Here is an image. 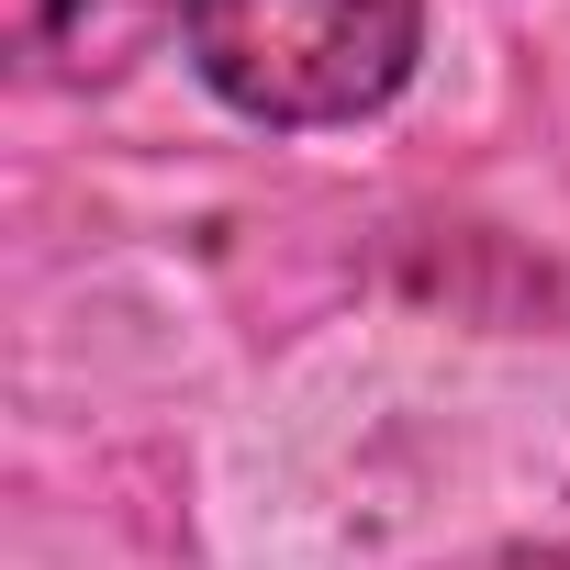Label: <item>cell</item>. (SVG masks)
Here are the masks:
<instances>
[{
	"mask_svg": "<svg viewBox=\"0 0 570 570\" xmlns=\"http://www.w3.org/2000/svg\"><path fill=\"white\" fill-rule=\"evenodd\" d=\"M179 35L224 112L325 135L403 101L425 57V0H179Z\"/></svg>",
	"mask_w": 570,
	"mask_h": 570,
	"instance_id": "obj_1",
	"label": "cell"
}]
</instances>
